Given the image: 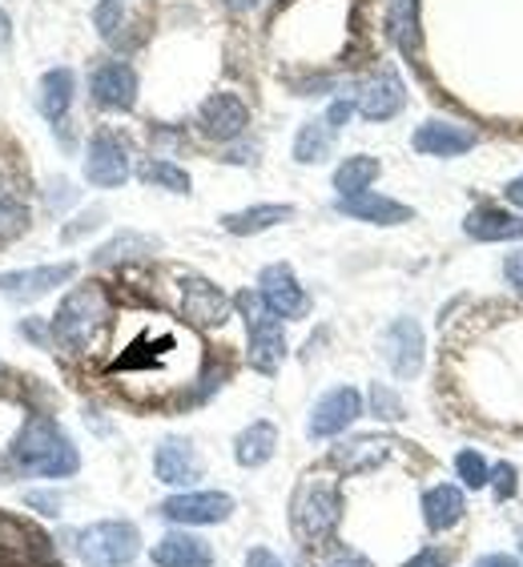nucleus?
I'll return each mask as SVG.
<instances>
[{
	"mask_svg": "<svg viewBox=\"0 0 523 567\" xmlns=\"http://www.w3.org/2000/svg\"><path fill=\"white\" fill-rule=\"evenodd\" d=\"M290 218H295V206H286V202H266V206H250V209H238V214H226L222 226H226L229 234H238V238H250V234L283 226V221H290Z\"/></svg>",
	"mask_w": 523,
	"mask_h": 567,
	"instance_id": "nucleus-24",
	"label": "nucleus"
},
{
	"mask_svg": "<svg viewBox=\"0 0 523 567\" xmlns=\"http://www.w3.org/2000/svg\"><path fill=\"white\" fill-rule=\"evenodd\" d=\"M403 567H448V556L439 551V547H423L419 556H411Z\"/></svg>",
	"mask_w": 523,
	"mask_h": 567,
	"instance_id": "nucleus-40",
	"label": "nucleus"
},
{
	"mask_svg": "<svg viewBox=\"0 0 523 567\" xmlns=\"http://www.w3.org/2000/svg\"><path fill=\"white\" fill-rule=\"evenodd\" d=\"M246 125H250V110H246V101L238 93H214L197 110V130L209 142H234V137L246 133Z\"/></svg>",
	"mask_w": 523,
	"mask_h": 567,
	"instance_id": "nucleus-9",
	"label": "nucleus"
},
{
	"mask_svg": "<svg viewBox=\"0 0 523 567\" xmlns=\"http://www.w3.org/2000/svg\"><path fill=\"white\" fill-rule=\"evenodd\" d=\"M520 471L512 467V463H500V467L491 471V487H495V499H512L515 487H520Z\"/></svg>",
	"mask_w": 523,
	"mask_h": 567,
	"instance_id": "nucleus-35",
	"label": "nucleus"
},
{
	"mask_svg": "<svg viewBox=\"0 0 523 567\" xmlns=\"http://www.w3.org/2000/svg\"><path fill=\"white\" fill-rule=\"evenodd\" d=\"M29 226V214L12 194H0V238H17Z\"/></svg>",
	"mask_w": 523,
	"mask_h": 567,
	"instance_id": "nucleus-34",
	"label": "nucleus"
},
{
	"mask_svg": "<svg viewBox=\"0 0 523 567\" xmlns=\"http://www.w3.org/2000/svg\"><path fill=\"white\" fill-rule=\"evenodd\" d=\"M73 93H76L73 69H49L41 76V97H37L44 121H65L69 105H73Z\"/></svg>",
	"mask_w": 523,
	"mask_h": 567,
	"instance_id": "nucleus-26",
	"label": "nucleus"
},
{
	"mask_svg": "<svg viewBox=\"0 0 523 567\" xmlns=\"http://www.w3.org/2000/svg\"><path fill=\"white\" fill-rule=\"evenodd\" d=\"M153 475L170 487H189L202 480V458L189 439H162L153 451Z\"/></svg>",
	"mask_w": 523,
	"mask_h": 567,
	"instance_id": "nucleus-15",
	"label": "nucleus"
},
{
	"mask_svg": "<svg viewBox=\"0 0 523 567\" xmlns=\"http://www.w3.org/2000/svg\"><path fill=\"white\" fill-rule=\"evenodd\" d=\"M503 194H507V202H512V206H523V177L507 182V189H503Z\"/></svg>",
	"mask_w": 523,
	"mask_h": 567,
	"instance_id": "nucleus-45",
	"label": "nucleus"
},
{
	"mask_svg": "<svg viewBox=\"0 0 523 567\" xmlns=\"http://www.w3.org/2000/svg\"><path fill=\"white\" fill-rule=\"evenodd\" d=\"M503 274H507V282H512L515 290L523 295V250H520V254H512V258L503 262Z\"/></svg>",
	"mask_w": 523,
	"mask_h": 567,
	"instance_id": "nucleus-42",
	"label": "nucleus"
},
{
	"mask_svg": "<svg viewBox=\"0 0 523 567\" xmlns=\"http://www.w3.org/2000/svg\"><path fill=\"white\" fill-rule=\"evenodd\" d=\"M76 274L73 262H53V266H33V270H12L0 274V295L17 298V302H33V298L49 295L57 286H65Z\"/></svg>",
	"mask_w": 523,
	"mask_h": 567,
	"instance_id": "nucleus-16",
	"label": "nucleus"
},
{
	"mask_svg": "<svg viewBox=\"0 0 523 567\" xmlns=\"http://www.w3.org/2000/svg\"><path fill=\"white\" fill-rule=\"evenodd\" d=\"M197 367V347L186 330L174 322H145L125 347L113 354L110 374L121 379L137 394H162L170 386H182L177 379H189Z\"/></svg>",
	"mask_w": 523,
	"mask_h": 567,
	"instance_id": "nucleus-1",
	"label": "nucleus"
},
{
	"mask_svg": "<svg viewBox=\"0 0 523 567\" xmlns=\"http://www.w3.org/2000/svg\"><path fill=\"white\" fill-rule=\"evenodd\" d=\"M137 177H142V182H150V186H157V189H170V194H189V174H186V169H182V165H174V162H162V157L145 162L142 169H137Z\"/></svg>",
	"mask_w": 523,
	"mask_h": 567,
	"instance_id": "nucleus-31",
	"label": "nucleus"
},
{
	"mask_svg": "<svg viewBox=\"0 0 523 567\" xmlns=\"http://www.w3.org/2000/svg\"><path fill=\"white\" fill-rule=\"evenodd\" d=\"M290 519H295V535L306 544H322L330 539L342 519V495L330 480H318V475H306L298 483L295 503H290Z\"/></svg>",
	"mask_w": 523,
	"mask_h": 567,
	"instance_id": "nucleus-4",
	"label": "nucleus"
},
{
	"mask_svg": "<svg viewBox=\"0 0 523 567\" xmlns=\"http://www.w3.org/2000/svg\"><path fill=\"white\" fill-rule=\"evenodd\" d=\"M520 547H523V527H520Z\"/></svg>",
	"mask_w": 523,
	"mask_h": 567,
	"instance_id": "nucleus-48",
	"label": "nucleus"
},
{
	"mask_svg": "<svg viewBox=\"0 0 523 567\" xmlns=\"http://www.w3.org/2000/svg\"><path fill=\"white\" fill-rule=\"evenodd\" d=\"M238 310L246 318V330H250V367L258 374H274L286 359L283 318L274 315L270 306L262 302V295H254V290L238 295Z\"/></svg>",
	"mask_w": 523,
	"mask_h": 567,
	"instance_id": "nucleus-6",
	"label": "nucleus"
},
{
	"mask_svg": "<svg viewBox=\"0 0 523 567\" xmlns=\"http://www.w3.org/2000/svg\"><path fill=\"white\" fill-rule=\"evenodd\" d=\"M12 463L29 475H44V480H69L81 467V455L69 443V435L53 419L33 415L24 423V431L12 443Z\"/></svg>",
	"mask_w": 523,
	"mask_h": 567,
	"instance_id": "nucleus-2",
	"label": "nucleus"
},
{
	"mask_svg": "<svg viewBox=\"0 0 523 567\" xmlns=\"http://www.w3.org/2000/svg\"><path fill=\"white\" fill-rule=\"evenodd\" d=\"M12 41V21H9V12L0 9V49H9Z\"/></svg>",
	"mask_w": 523,
	"mask_h": 567,
	"instance_id": "nucleus-46",
	"label": "nucleus"
},
{
	"mask_svg": "<svg viewBox=\"0 0 523 567\" xmlns=\"http://www.w3.org/2000/svg\"><path fill=\"white\" fill-rule=\"evenodd\" d=\"M468 515V499L459 492L455 483H439L423 495V519L431 532H451Z\"/></svg>",
	"mask_w": 523,
	"mask_h": 567,
	"instance_id": "nucleus-22",
	"label": "nucleus"
},
{
	"mask_svg": "<svg viewBox=\"0 0 523 567\" xmlns=\"http://www.w3.org/2000/svg\"><path fill=\"white\" fill-rule=\"evenodd\" d=\"M455 471H459V480L468 483L471 492H480V487H488V483H491V467H488V458H483L480 451H459Z\"/></svg>",
	"mask_w": 523,
	"mask_h": 567,
	"instance_id": "nucleus-32",
	"label": "nucleus"
},
{
	"mask_svg": "<svg viewBox=\"0 0 523 567\" xmlns=\"http://www.w3.org/2000/svg\"><path fill=\"white\" fill-rule=\"evenodd\" d=\"M359 415H362V394L355 386H335V391H327L315 403L306 431H310V439H335L347 426L359 423Z\"/></svg>",
	"mask_w": 523,
	"mask_h": 567,
	"instance_id": "nucleus-8",
	"label": "nucleus"
},
{
	"mask_svg": "<svg viewBox=\"0 0 523 567\" xmlns=\"http://www.w3.org/2000/svg\"><path fill=\"white\" fill-rule=\"evenodd\" d=\"M350 113H355V101H335V105H330L327 117H322V121H327L330 130L338 133V130H342V125L350 121Z\"/></svg>",
	"mask_w": 523,
	"mask_h": 567,
	"instance_id": "nucleus-39",
	"label": "nucleus"
},
{
	"mask_svg": "<svg viewBox=\"0 0 523 567\" xmlns=\"http://www.w3.org/2000/svg\"><path fill=\"white\" fill-rule=\"evenodd\" d=\"M110 327V295L101 282H85L69 290L53 318V339L65 350H89L101 330Z\"/></svg>",
	"mask_w": 523,
	"mask_h": 567,
	"instance_id": "nucleus-3",
	"label": "nucleus"
},
{
	"mask_svg": "<svg viewBox=\"0 0 523 567\" xmlns=\"http://www.w3.org/2000/svg\"><path fill=\"white\" fill-rule=\"evenodd\" d=\"M338 214H347L355 221H371V226H403V221L414 218L411 206L394 202V197L371 194V189H362L355 197H338Z\"/></svg>",
	"mask_w": 523,
	"mask_h": 567,
	"instance_id": "nucleus-17",
	"label": "nucleus"
},
{
	"mask_svg": "<svg viewBox=\"0 0 523 567\" xmlns=\"http://www.w3.org/2000/svg\"><path fill=\"white\" fill-rule=\"evenodd\" d=\"M93 101L101 110H133L137 101V73L125 61H105L93 73Z\"/></svg>",
	"mask_w": 523,
	"mask_h": 567,
	"instance_id": "nucleus-18",
	"label": "nucleus"
},
{
	"mask_svg": "<svg viewBox=\"0 0 523 567\" xmlns=\"http://www.w3.org/2000/svg\"><path fill=\"white\" fill-rule=\"evenodd\" d=\"M391 37L403 53L419 49V0H391Z\"/></svg>",
	"mask_w": 523,
	"mask_h": 567,
	"instance_id": "nucleus-30",
	"label": "nucleus"
},
{
	"mask_svg": "<svg viewBox=\"0 0 523 567\" xmlns=\"http://www.w3.org/2000/svg\"><path fill=\"white\" fill-rule=\"evenodd\" d=\"M391 439H350V443H342V447L330 451V463H335L338 471H347V475H359V471H371L379 467L382 458L391 455Z\"/></svg>",
	"mask_w": 523,
	"mask_h": 567,
	"instance_id": "nucleus-23",
	"label": "nucleus"
},
{
	"mask_svg": "<svg viewBox=\"0 0 523 567\" xmlns=\"http://www.w3.org/2000/svg\"><path fill=\"white\" fill-rule=\"evenodd\" d=\"M274 451H278V426L258 419L234 439V458H238L242 467H262V463H270Z\"/></svg>",
	"mask_w": 523,
	"mask_h": 567,
	"instance_id": "nucleus-25",
	"label": "nucleus"
},
{
	"mask_svg": "<svg viewBox=\"0 0 523 567\" xmlns=\"http://www.w3.org/2000/svg\"><path fill=\"white\" fill-rule=\"evenodd\" d=\"M24 334H29V339H37V342H49V330H44L41 322H24Z\"/></svg>",
	"mask_w": 523,
	"mask_h": 567,
	"instance_id": "nucleus-47",
	"label": "nucleus"
},
{
	"mask_svg": "<svg viewBox=\"0 0 523 567\" xmlns=\"http://www.w3.org/2000/svg\"><path fill=\"white\" fill-rule=\"evenodd\" d=\"M121 29V0H101L98 4V33L113 37Z\"/></svg>",
	"mask_w": 523,
	"mask_h": 567,
	"instance_id": "nucleus-36",
	"label": "nucleus"
},
{
	"mask_svg": "<svg viewBox=\"0 0 523 567\" xmlns=\"http://www.w3.org/2000/svg\"><path fill=\"white\" fill-rule=\"evenodd\" d=\"M330 145H335V130H330L327 121H306L295 137V162H302V165L327 162Z\"/></svg>",
	"mask_w": 523,
	"mask_h": 567,
	"instance_id": "nucleus-29",
	"label": "nucleus"
},
{
	"mask_svg": "<svg viewBox=\"0 0 523 567\" xmlns=\"http://www.w3.org/2000/svg\"><path fill=\"white\" fill-rule=\"evenodd\" d=\"M101 218H105V209H85V214H81L73 226H65V241L81 238V234H89V229H98Z\"/></svg>",
	"mask_w": 523,
	"mask_h": 567,
	"instance_id": "nucleus-37",
	"label": "nucleus"
},
{
	"mask_svg": "<svg viewBox=\"0 0 523 567\" xmlns=\"http://www.w3.org/2000/svg\"><path fill=\"white\" fill-rule=\"evenodd\" d=\"M403 399L387 386V382H371V415L375 419H387V423H399L403 419Z\"/></svg>",
	"mask_w": 523,
	"mask_h": 567,
	"instance_id": "nucleus-33",
	"label": "nucleus"
},
{
	"mask_svg": "<svg viewBox=\"0 0 523 567\" xmlns=\"http://www.w3.org/2000/svg\"><path fill=\"white\" fill-rule=\"evenodd\" d=\"M162 519L170 524H182V527H209V524H226L229 515H234V499L226 492H182L174 499H165L162 507Z\"/></svg>",
	"mask_w": 523,
	"mask_h": 567,
	"instance_id": "nucleus-7",
	"label": "nucleus"
},
{
	"mask_svg": "<svg viewBox=\"0 0 523 567\" xmlns=\"http://www.w3.org/2000/svg\"><path fill=\"white\" fill-rule=\"evenodd\" d=\"M463 229H468V238H475V241H523L520 214H507V209H495V206L471 209Z\"/></svg>",
	"mask_w": 523,
	"mask_h": 567,
	"instance_id": "nucleus-21",
	"label": "nucleus"
},
{
	"mask_svg": "<svg viewBox=\"0 0 523 567\" xmlns=\"http://www.w3.org/2000/svg\"><path fill=\"white\" fill-rule=\"evenodd\" d=\"M85 177L101 189H113V186H121V182L130 177V150H125V142H121L117 133L101 130L98 137L89 142Z\"/></svg>",
	"mask_w": 523,
	"mask_h": 567,
	"instance_id": "nucleus-11",
	"label": "nucleus"
},
{
	"mask_svg": "<svg viewBox=\"0 0 523 567\" xmlns=\"http://www.w3.org/2000/svg\"><path fill=\"white\" fill-rule=\"evenodd\" d=\"M229 315V298L206 278H186L182 282V318L197 322V327H218Z\"/></svg>",
	"mask_w": 523,
	"mask_h": 567,
	"instance_id": "nucleus-19",
	"label": "nucleus"
},
{
	"mask_svg": "<svg viewBox=\"0 0 523 567\" xmlns=\"http://www.w3.org/2000/svg\"><path fill=\"white\" fill-rule=\"evenodd\" d=\"M24 503H29V507H37L41 515H61V495H57V492H29V495H24Z\"/></svg>",
	"mask_w": 523,
	"mask_h": 567,
	"instance_id": "nucleus-38",
	"label": "nucleus"
},
{
	"mask_svg": "<svg viewBox=\"0 0 523 567\" xmlns=\"http://www.w3.org/2000/svg\"><path fill=\"white\" fill-rule=\"evenodd\" d=\"M258 295L262 302L270 306L278 318H306V310H310V298H306V290L298 286L295 270L286 262H274L266 266V270L258 274Z\"/></svg>",
	"mask_w": 523,
	"mask_h": 567,
	"instance_id": "nucleus-12",
	"label": "nucleus"
},
{
	"mask_svg": "<svg viewBox=\"0 0 523 567\" xmlns=\"http://www.w3.org/2000/svg\"><path fill=\"white\" fill-rule=\"evenodd\" d=\"M153 250H157V238H150V234H137V229H125V234L110 238L98 254H93V262H98V266H117V262H133V258H145V254H153Z\"/></svg>",
	"mask_w": 523,
	"mask_h": 567,
	"instance_id": "nucleus-27",
	"label": "nucleus"
},
{
	"mask_svg": "<svg viewBox=\"0 0 523 567\" xmlns=\"http://www.w3.org/2000/svg\"><path fill=\"white\" fill-rule=\"evenodd\" d=\"M379 157H367V153H355V157H347V162L335 169V189L338 197H355L362 194V189H371V182L379 177Z\"/></svg>",
	"mask_w": 523,
	"mask_h": 567,
	"instance_id": "nucleus-28",
	"label": "nucleus"
},
{
	"mask_svg": "<svg viewBox=\"0 0 523 567\" xmlns=\"http://www.w3.org/2000/svg\"><path fill=\"white\" fill-rule=\"evenodd\" d=\"M246 567H286V564L278 556H274L270 547H250V556H246Z\"/></svg>",
	"mask_w": 523,
	"mask_h": 567,
	"instance_id": "nucleus-41",
	"label": "nucleus"
},
{
	"mask_svg": "<svg viewBox=\"0 0 523 567\" xmlns=\"http://www.w3.org/2000/svg\"><path fill=\"white\" fill-rule=\"evenodd\" d=\"M153 564L157 567H214V547L189 532H170L153 544Z\"/></svg>",
	"mask_w": 523,
	"mask_h": 567,
	"instance_id": "nucleus-20",
	"label": "nucleus"
},
{
	"mask_svg": "<svg viewBox=\"0 0 523 567\" xmlns=\"http://www.w3.org/2000/svg\"><path fill=\"white\" fill-rule=\"evenodd\" d=\"M73 547L85 567H130L142 551V535L125 519H101L73 535Z\"/></svg>",
	"mask_w": 523,
	"mask_h": 567,
	"instance_id": "nucleus-5",
	"label": "nucleus"
},
{
	"mask_svg": "<svg viewBox=\"0 0 523 567\" xmlns=\"http://www.w3.org/2000/svg\"><path fill=\"white\" fill-rule=\"evenodd\" d=\"M403 105H407V89H403V76L394 73V69H379L362 85L359 101H355V110L367 121H391L403 113Z\"/></svg>",
	"mask_w": 523,
	"mask_h": 567,
	"instance_id": "nucleus-14",
	"label": "nucleus"
},
{
	"mask_svg": "<svg viewBox=\"0 0 523 567\" xmlns=\"http://www.w3.org/2000/svg\"><path fill=\"white\" fill-rule=\"evenodd\" d=\"M475 567H523L520 559H512V556H483Z\"/></svg>",
	"mask_w": 523,
	"mask_h": 567,
	"instance_id": "nucleus-44",
	"label": "nucleus"
},
{
	"mask_svg": "<svg viewBox=\"0 0 523 567\" xmlns=\"http://www.w3.org/2000/svg\"><path fill=\"white\" fill-rule=\"evenodd\" d=\"M423 330L414 318H394L387 334H382V359L399 379H414L423 371Z\"/></svg>",
	"mask_w": 523,
	"mask_h": 567,
	"instance_id": "nucleus-10",
	"label": "nucleus"
},
{
	"mask_svg": "<svg viewBox=\"0 0 523 567\" xmlns=\"http://www.w3.org/2000/svg\"><path fill=\"white\" fill-rule=\"evenodd\" d=\"M475 142H480V133L471 125H455V121H423L411 137L414 153H423V157H463L468 150H475Z\"/></svg>",
	"mask_w": 523,
	"mask_h": 567,
	"instance_id": "nucleus-13",
	"label": "nucleus"
},
{
	"mask_svg": "<svg viewBox=\"0 0 523 567\" xmlns=\"http://www.w3.org/2000/svg\"><path fill=\"white\" fill-rule=\"evenodd\" d=\"M327 567H371V559H362V556H355V551H347V556H335Z\"/></svg>",
	"mask_w": 523,
	"mask_h": 567,
	"instance_id": "nucleus-43",
	"label": "nucleus"
}]
</instances>
